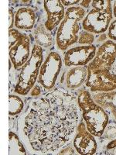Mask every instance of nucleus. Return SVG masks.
Returning <instances> with one entry per match:
<instances>
[{
    "label": "nucleus",
    "instance_id": "obj_26",
    "mask_svg": "<svg viewBox=\"0 0 116 155\" xmlns=\"http://www.w3.org/2000/svg\"><path fill=\"white\" fill-rule=\"evenodd\" d=\"M62 4L63 5V6H69V7H71L74 5L76 4H79L81 2L80 0H76V1H73V0H70V1H66V0H61Z\"/></svg>",
    "mask_w": 116,
    "mask_h": 155
},
{
    "label": "nucleus",
    "instance_id": "obj_13",
    "mask_svg": "<svg viewBox=\"0 0 116 155\" xmlns=\"http://www.w3.org/2000/svg\"><path fill=\"white\" fill-rule=\"evenodd\" d=\"M88 78V69L84 66L71 67L65 78L66 88L70 91L78 89L85 84Z\"/></svg>",
    "mask_w": 116,
    "mask_h": 155
},
{
    "label": "nucleus",
    "instance_id": "obj_6",
    "mask_svg": "<svg viewBox=\"0 0 116 155\" xmlns=\"http://www.w3.org/2000/svg\"><path fill=\"white\" fill-rule=\"evenodd\" d=\"M88 69L85 86L92 93L108 92L116 90V67L111 68Z\"/></svg>",
    "mask_w": 116,
    "mask_h": 155
},
{
    "label": "nucleus",
    "instance_id": "obj_22",
    "mask_svg": "<svg viewBox=\"0 0 116 155\" xmlns=\"http://www.w3.org/2000/svg\"><path fill=\"white\" fill-rule=\"evenodd\" d=\"M107 31V35L109 40H111V41L116 43V19H113L112 21L111 22Z\"/></svg>",
    "mask_w": 116,
    "mask_h": 155
},
{
    "label": "nucleus",
    "instance_id": "obj_2",
    "mask_svg": "<svg viewBox=\"0 0 116 155\" xmlns=\"http://www.w3.org/2000/svg\"><path fill=\"white\" fill-rule=\"evenodd\" d=\"M77 105L88 130L96 137L103 134L110 120L108 114L95 102L92 92L85 88H80L77 95Z\"/></svg>",
    "mask_w": 116,
    "mask_h": 155
},
{
    "label": "nucleus",
    "instance_id": "obj_3",
    "mask_svg": "<svg viewBox=\"0 0 116 155\" xmlns=\"http://www.w3.org/2000/svg\"><path fill=\"white\" fill-rule=\"evenodd\" d=\"M86 15V9L81 6L67 8L56 34V45L59 51H65L77 44L83 29L82 21Z\"/></svg>",
    "mask_w": 116,
    "mask_h": 155
},
{
    "label": "nucleus",
    "instance_id": "obj_18",
    "mask_svg": "<svg viewBox=\"0 0 116 155\" xmlns=\"http://www.w3.org/2000/svg\"><path fill=\"white\" fill-rule=\"evenodd\" d=\"M9 115L13 117L20 114L24 109V102L16 95H9Z\"/></svg>",
    "mask_w": 116,
    "mask_h": 155
},
{
    "label": "nucleus",
    "instance_id": "obj_1",
    "mask_svg": "<svg viewBox=\"0 0 116 155\" xmlns=\"http://www.w3.org/2000/svg\"><path fill=\"white\" fill-rule=\"evenodd\" d=\"M81 120L77 96L58 88L29 102L19 119V136L36 153H51L71 143Z\"/></svg>",
    "mask_w": 116,
    "mask_h": 155
},
{
    "label": "nucleus",
    "instance_id": "obj_21",
    "mask_svg": "<svg viewBox=\"0 0 116 155\" xmlns=\"http://www.w3.org/2000/svg\"><path fill=\"white\" fill-rule=\"evenodd\" d=\"M23 34L20 33L18 29L12 28L9 31V48L13 47L17 43L19 39L21 38Z\"/></svg>",
    "mask_w": 116,
    "mask_h": 155
},
{
    "label": "nucleus",
    "instance_id": "obj_17",
    "mask_svg": "<svg viewBox=\"0 0 116 155\" xmlns=\"http://www.w3.org/2000/svg\"><path fill=\"white\" fill-rule=\"evenodd\" d=\"M9 154H18V155H26L27 151L23 143L19 140V136L12 131L9 133Z\"/></svg>",
    "mask_w": 116,
    "mask_h": 155
},
{
    "label": "nucleus",
    "instance_id": "obj_4",
    "mask_svg": "<svg viewBox=\"0 0 116 155\" xmlns=\"http://www.w3.org/2000/svg\"><path fill=\"white\" fill-rule=\"evenodd\" d=\"M44 61V50L34 44L30 59L20 69L14 92L17 95H27L30 93L38 80L40 70Z\"/></svg>",
    "mask_w": 116,
    "mask_h": 155
},
{
    "label": "nucleus",
    "instance_id": "obj_12",
    "mask_svg": "<svg viewBox=\"0 0 116 155\" xmlns=\"http://www.w3.org/2000/svg\"><path fill=\"white\" fill-rule=\"evenodd\" d=\"M46 19L44 25L47 30L52 32L60 24L65 16V8L60 0H45L44 1Z\"/></svg>",
    "mask_w": 116,
    "mask_h": 155
},
{
    "label": "nucleus",
    "instance_id": "obj_29",
    "mask_svg": "<svg viewBox=\"0 0 116 155\" xmlns=\"http://www.w3.org/2000/svg\"><path fill=\"white\" fill-rule=\"evenodd\" d=\"M114 3L112 5V12H113V16L116 18V0L114 1Z\"/></svg>",
    "mask_w": 116,
    "mask_h": 155
},
{
    "label": "nucleus",
    "instance_id": "obj_31",
    "mask_svg": "<svg viewBox=\"0 0 116 155\" xmlns=\"http://www.w3.org/2000/svg\"><path fill=\"white\" fill-rule=\"evenodd\" d=\"M115 67H116V65H115Z\"/></svg>",
    "mask_w": 116,
    "mask_h": 155
},
{
    "label": "nucleus",
    "instance_id": "obj_23",
    "mask_svg": "<svg viewBox=\"0 0 116 155\" xmlns=\"http://www.w3.org/2000/svg\"><path fill=\"white\" fill-rule=\"evenodd\" d=\"M76 150L74 145H71L70 143L67 144V146L63 147L61 149L58 150L57 154H76Z\"/></svg>",
    "mask_w": 116,
    "mask_h": 155
},
{
    "label": "nucleus",
    "instance_id": "obj_28",
    "mask_svg": "<svg viewBox=\"0 0 116 155\" xmlns=\"http://www.w3.org/2000/svg\"><path fill=\"white\" fill-rule=\"evenodd\" d=\"M107 37H108V35H105V34H100V37H98V42L100 43V42H102L104 43L105 41H107Z\"/></svg>",
    "mask_w": 116,
    "mask_h": 155
},
{
    "label": "nucleus",
    "instance_id": "obj_24",
    "mask_svg": "<svg viewBox=\"0 0 116 155\" xmlns=\"http://www.w3.org/2000/svg\"><path fill=\"white\" fill-rule=\"evenodd\" d=\"M41 93H42V90L39 85H35V86L30 91V95L32 96H39L41 95Z\"/></svg>",
    "mask_w": 116,
    "mask_h": 155
},
{
    "label": "nucleus",
    "instance_id": "obj_11",
    "mask_svg": "<svg viewBox=\"0 0 116 155\" xmlns=\"http://www.w3.org/2000/svg\"><path fill=\"white\" fill-rule=\"evenodd\" d=\"M9 60L15 70H20L31 56V42L27 34H23L22 37L14 46L9 48Z\"/></svg>",
    "mask_w": 116,
    "mask_h": 155
},
{
    "label": "nucleus",
    "instance_id": "obj_15",
    "mask_svg": "<svg viewBox=\"0 0 116 155\" xmlns=\"http://www.w3.org/2000/svg\"><path fill=\"white\" fill-rule=\"evenodd\" d=\"M37 22L35 11L30 7H20L15 13V27L18 30H31Z\"/></svg>",
    "mask_w": 116,
    "mask_h": 155
},
{
    "label": "nucleus",
    "instance_id": "obj_7",
    "mask_svg": "<svg viewBox=\"0 0 116 155\" xmlns=\"http://www.w3.org/2000/svg\"><path fill=\"white\" fill-rule=\"evenodd\" d=\"M63 63V58L58 52H50L41 65L38 77L39 85L48 91L53 89L62 70Z\"/></svg>",
    "mask_w": 116,
    "mask_h": 155
},
{
    "label": "nucleus",
    "instance_id": "obj_5",
    "mask_svg": "<svg viewBox=\"0 0 116 155\" xmlns=\"http://www.w3.org/2000/svg\"><path fill=\"white\" fill-rule=\"evenodd\" d=\"M112 1H92V9L87 13L82 21L84 30L94 34H105L112 21Z\"/></svg>",
    "mask_w": 116,
    "mask_h": 155
},
{
    "label": "nucleus",
    "instance_id": "obj_10",
    "mask_svg": "<svg viewBox=\"0 0 116 155\" xmlns=\"http://www.w3.org/2000/svg\"><path fill=\"white\" fill-rule=\"evenodd\" d=\"M116 62V43L107 40L97 48L96 54L87 68H111Z\"/></svg>",
    "mask_w": 116,
    "mask_h": 155
},
{
    "label": "nucleus",
    "instance_id": "obj_20",
    "mask_svg": "<svg viewBox=\"0 0 116 155\" xmlns=\"http://www.w3.org/2000/svg\"><path fill=\"white\" fill-rule=\"evenodd\" d=\"M95 41V34L83 30L80 34L77 44H79L80 45H92V44H94Z\"/></svg>",
    "mask_w": 116,
    "mask_h": 155
},
{
    "label": "nucleus",
    "instance_id": "obj_19",
    "mask_svg": "<svg viewBox=\"0 0 116 155\" xmlns=\"http://www.w3.org/2000/svg\"><path fill=\"white\" fill-rule=\"evenodd\" d=\"M100 145L98 146H102L103 144H105V143H107L108 141L111 140L113 139H115L116 138V122L112 121L111 123H110L109 121L108 124L106 127L104 133L100 137Z\"/></svg>",
    "mask_w": 116,
    "mask_h": 155
},
{
    "label": "nucleus",
    "instance_id": "obj_9",
    "mask_svg": "<svg viewBox=\"0 0 116 155\" xmlns=\"http://www.w3.org/2000/svg\"><path fill=\"white\" fill-rule=\"evenodd\" d=\"M96 137L87 128L84 120L79 122L77 127L75 136L73 139V145L78 154L93 155L97 153L98 143Z\"/></svg>",
    "mask_w": 116,
    "mask_h": 155
},
{
    "label": "nucleus",
    "instance_id": "obj_16",
    "mask_svg": "<svg viewBox=\"0 0 116 155\" xmlns=\"http://www.w3.org/2000/svg\"><path fill=\"white\" fill-rule=\"evenodd\" d=\"M36 44L42 48H50L53 44V37L44 23H40L34 31Z\"/></svg>",
    "mask_w": 116,
    "mask_h": 155
},
{
    "label": "nucleus",
    "instance_id": "obj_30",
    "mask_svg": "<svg viewBox=\"0 0 116 155\" xmlns=\"http://www.w3.org/2000/svg\"><path fill=\"white\" fill-rule=\"evenodd\" d=\"M114 154H116V149H115V150H114Z\"/></svg>",
    "mask_w": 116,
    "mask_h": 155
},
{
    "label": "nucleus",
    "instance_id": "obj_27",
    "mask_svg": "<svg viewBox=\"0 0 116 155\" xmlns=\"http://www.w3.org/2000/svg\"><path fill=\"white\" fill-rule=\"evenodd\" d=\"M92 0H83V1H81V2H80V6L85 9H89L91 5H92Z\"/></svg>",
    "mask_w": 116,
    "mask_h": 155
},
{
    "label": "nucleus",
    "instance_id": "obj_14",
    "mask_svg": "<svg viewBox=\"0 0 116 155\" xmlns=\"http://www.w3.org/2000/svg\"><path fill=\"white\" fill-rule=\"evenodd\" d=\"M92 98L96 103L102 106L111 116L112 121L116 122V90L108 92L92 93Z\"/></svg>",
    "mask_w": 116,
    "mask_h": 155
},
{
    "label": "nucleus",
    "instance_id": "obj_25",
    "mask_svg": "<svg viewBox=\"0 0 116 155\" xmlns=\"http://www.w3.org/2000/svg\"><path fill=\"white\" fill-rule=\"evenodd\" d=\"M9 30L12 29L13 26H15V16L13 14V11H12V9L9 8Z\"/></svg>",
    "mask_w": 116,
    "mask_h": 155
},
{
    "label": "nucleus",
    "instance_id": "obj_8",
    "mask_svg": "<svg viewBox=\"0 0 116 155\" xmlns=\"http://www.w3.org/2000/svg\"><path fill=\"white\" fill-rule=\"evenodd\" d=\"M96 51L97 47L95 44L70 48L63 54V64L67 68L77 66L87 67L95 57Z\"/></svg>",
    "mask_w": 116,
    "mask_h": 155
}]
</instances>
